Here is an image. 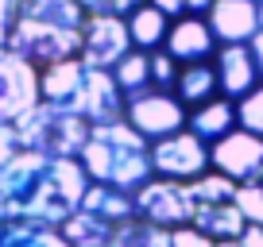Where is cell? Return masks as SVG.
I'll use <instances>...</instances> for the list:
<instances>
[{
  "mask_svg": "<svg viewBox=\"0 0 263 247\" xmlns=\"http://www.w3.org/2000/svg\"><path fill=\"white\" fill-rule=\"evenodd\" d=\"M89 186L93 181L82 158L20 151L0 170V220H35L62 228L82 209Z\"/></svg>",
  "mask_w": 263,
  "mask_h": 247,
  "instance_id": "cell-1",
  "label": "cell"
},
{
  "mask_svg": "<svg viewBox=\"0 0 263 247\" xmlns=\"http://www.w3.org/2000/svg\"><path fill=\"white\" fill-rule=\"evenodd\" d=\"M89 12L82 0H20L8 50L47 70L66 58H82V31Z\"/></svg>",
  "mask_w": 263,
  "mask_h": 247,
  "instance_id": "cell-2",
  "label": "cell"
},
{
  "mask_svg": "<svg viewBox=\"0 0 263 247\" xmlns=\"http://www.w3.org/2000/svg\"><path fill=\"white\" fill-rule=\"evenodd\" d=\"M39 93L47 105L70 108L85 116L93 128L124 120V108H128V97L120 93L112 70H93L82 58H66V62L39 70Z\"/></svg>",
  "mask_w": 263,
  "mask_h": 247,
  "instance_id": "cell-3",
  "label": "cell"
},
{
  "mask_svg": "<svg viewBox=\"0 0 263 247\" xmlns=\"http://www.w3.org/2000/svg\"><path fill=\"white\" fill-rule=\"evenodd\" d=\"M82 166L89 174V181L101 186H116L124 193H140L151 178H155V166H151V139L140 135L128 120L116 123H97L82 151Z\"/></svg>",
  "mask_w": 263,
  "mask_h": 247,
  "instance_id": "cell-4",
  "label": "cell"
},
{
  "mask_svg": "<svg viewBox=\"0 0 263 247\" xmlns=\"http://www.w3.org/2000/svg\"><path fill=\"white\" fill-rule=\"evenodd\" d=\"M16 135L24 151H39V155H54V158H82L85 143L93 135V123L70 108L39 100L31 112L16 120Z\"/></svg>",
  "mask_w": 263,
  "mask_h": 247,
  "instance_id": "cell-5",
  "label": "cell"
},
{
  "mask_svg": "<svg viewBox=\"0 0 263 247\" xmlns=\"http://www.w3.org/2000/svg\"><path fill=\"white\" fill-rule=\"evenodd\" d=\"M151 166H155L159 178L197 181L201 174L213 170V155H209V143L201 139V135H194L190 128H182V132L151 143Z\"/></svg>",
  "mask_w": 263,
  "mask_h": 247,
  "instance_id": "cell-6",
  "label": "cell"
},
{
  "mask_svg": "<svg viewBox=\"0 0 263 247\" xmlns=\"http://www.w3.org/2000/svg\"><path fill=\"white\" fill-rule=\"evenodd\" d=\"M136 216L163 224V228H182L194 224L197 216V197L190 190V181H174V178H151L140 193H136Z\"/></svg>",
  "mask_w": 263,
  "mask_h": 247,
  "instance_id": "cell-7",
  "label": "cell"
},
{
  "mask_svg": "<svg viewBox=\"0 0 263 247\" xmlns=\"http://www.w3.org/2000/svg\"><path fill=\"white\" fill-rule=\"evenodd\" d=\"M124 120H128L140 135H147V139L155 143V139H166V135H174V132L186 128L190 123V108L182 105L174 93L147 89V93H140V97L128 100Z\"/></svg>",
  "mask_w": 263,
  "mask_h": 247,
  "instance_id": "cell-8",
  "label": "cell"
},
{
  "mask_svg": "<svg viewBox=\"0 0 263 247\" xmlns=\"http://www.w3.org/2000/svg\"><path fill=\"white\" fill-rule=\"evenodd\" d=\"M43 100L39 93V66H31L16 50L0 47V120L16 123Z\"/></svg>",
  "mask_w": 263,
  "mask_h": 247,
  "instance_id": "cell-9",
  "label": "cell"
},
{
  "mask_svg": "<svg viewBox=\"0 0 263 247\" xmlns=\"http://www.w3.org/2000/svg\"><path fill=\"white\" fill-rule=\"evenodd\" d=\"M136 50L124 16H89L82 31V62L93 70H112L120 58Z\"/></svg>",
  "mask_w": 263,
  "mask_h": 247,
  "instance_id": "cell-10",
  "label": "cell"
},
{
  "mask_svg": "<svg viewBox=\"0 0 263 247\" xmlns=\"http://www.w3.org/2000/svg\"><path fill=\"white\" fill-rule=\"evenodd\" d=\"M209 155H213V170L229 174L232 181H255L263 166V135L248 128H232L224 139L209 143Z\"/></svg>",
  "mask_w": 263,
  "mask_h": 247,
  "instance_id": "cell-11",
  "label": "cell"
},
{
  "mask_svg": "<svg viewBox=\"0 0 263 247\" xmlns=\"http://www.w3.org/2000/svg\"><path fill=\"white\" fill-rule=\"evenodd\" d=\"M163 50L171 58H178L182 66H186V62H209V58L221 50V39H217L213 24H209L205 16H182V19L171 24Z\"/></svg>",
  "mask_w": 263,
  "mask_h": 247,
  "instance_id": "cell-12",
  "label": "cell"
},
{
  "mask_svg": "<svg viewBox=\"0 0 263 247\" xmlns=\"http://www.w3.org/2000/svg\"><path fill=\"white\" fill-rule=\"evenodd\" d=\"M217 62V77H221V93L232 100H240L244 93H252L263 81L259 66H255V54L248 43H221V50L213 54Z\"/></svg>",
  "mask_w": 263,
  "mask_h": 247,
  "instance_id": "cell-13",
  "label": "cell"
},
{
  "mask_svg": "<svg viewBox=\"0 0 263 247\" xmlns=\"http://www.w3.org/2000/svg\"><path fill=\"white\" fill-rule=\"evenodd\" d=\"M205 19L221 43H252L259 31V0H213Z\"/></svg>",
  "mask_w": 263,
  "mask_h": 247,
  "instance_id": "cell-14",
  "label": "cell"
},
{
  "mask_svg": "<svg viewBox=\"0 0 263 247\" xmlns=\"http://www.w3.org/2000/svg\"><path fill=\"white\" fill-rule=\"evenodd\" d=\"M186 128H190L194 135H201L205 143L224 139L232 128H240V120H236V100L221 93V97L205 100V105L190 108V123H186Z\"/></svg>",
  "mask_w": 263,
  "mask_h": 247,
  "instance_id": "cell-15",
  "label": "cell"
},
{
  "mask_svg": "<svg viewBox=\"0 0 263 247\" xmlns=\"http://www.w3.org/2000/svg\"><path fill=\"white\" fill-rule=\"evenodd\" d=\"M174 97L186 108H197L205 100L221 97V77H217V62H186L178 70V81H174Z\"/></svg>",
  "mask_w": 263,
  "mask_h": 247,
  "instance_id": "cell-16",
  "label": "cell"
},
{
  "mask_svg": "<svg viewBox=\"0 0 263 247\" xmlns=\"http://www.w3.org/2000/svg\"><path fill=\"white\" fill-rule=\"evenodd\" d=\"M82 209L93 213V216H101V220H108V224H124V220L136 216V193H124V190H116V186L93 181L89 190H85Z\"/></svg>",
  "mask_w": 263,
  "mask_h": 247,
  "instance_id": "cell-17",
  "label": "cell"
},
{
  "mask_svg": "<svg viewBox=\"0 0 263 247\" xmlns=\"http://www.w3.org/2000/svg\"><path fill=\"white\" fill-rule=\"evenodd\" d=\"M194 224L213 239H240L248 228V216L236 209V201H217V205H197Z\"/></svg>",
  "mask_w": 263,
  "mask_h": 247,
  "instance_id": "cell-18",
  "label": "cell"
},
{
  "mask_svg": "<svg viewBox=\"0 0 263 247\" xmlns=\"http://www.w3.org/2000/svg\"><path fill=\"white\" fill-rule=\"evenodd\" d=\"M171 24L174 19L171 16H163V12L155 8V4H140V8L128 16V31H132V43H136V50H163V43H166V31H171Z\"/></svg>",
  "mask_w": 263,
  "mask_h": 247,
  "instance_id": "cell-19",
  "label": "cell"
},
{
  "mask_svg": "<svg viewBox=\"0 0 263 247\" xmlns=\"http://www.w3.org/2000/svg\"><path fill=\"white\" fill-rule=\"evenodd\" d=\"M0 247H70L62 228L35 220H0Z\"/></svg>",
  "mask_w": 263,
  "mask_h": 247,
  "instance_id": "cell-20",
  "label": "cell"
},
{
  "mask_svg": "<svg viewBox=\"0 0 263 247\" xmlns=\"http://www.w3.org/2000/svg\"><path fill=\"white\" fill-rule=\"evenodd\" d=\"M112 232H116V224L101 220V216L85 213V209H78V213L62 224V236H66L70 247H108L112 243Z\"/></svg>",
  "mask_w": 263,
  "mask_h": 247,
  "instance_id": "cell-21",
  "label": "cell"
},
{
  "mask_svg": "<svg viewBox=\"0 0 263 247\" xmlns=\"http://www.w3.org/2000/svg\"><path fill=\"white\" fill-rule=\"evenodd\" d=\"M108 247H171V228L147 220V216H132V220L116 224Z\"/></svg>",
  "mask_w": 263,
  "mask_h": 247,
  "instance_id": "cell-22",
  "label": "cell"
},
{
  "mask_svg": "<svg viewBox=\"0 0 263 247\" xmlns=\"http://www.w3.org/2000/svg\"><path fill=\"white\" fill-rule=\"evenodd\" d=\"M112 77H116V85H120V93L128 100L147 93L151 89V54L147 50H132L128 58H120L112 66Z\"/></svg>",
  "mask_w": 263,
  "mask_h": 247,
  "instance_id": "cell-23",
  "label": "cell"
},
{
  "mask_svg": "<svg viewBox=\"0 0 263 247\" xmlns=\"http://www.w3.org/2000/svg\"><path fill=\"white\" fill-rule=\"evenodd\" d=\"M190 190H194L197 205H217V201H232V197H236L240 181H232L229 174H221V170H209V174H201L197 181H190Z\"/></svg>",
  "mask_w": 263,
  "mask_h": 247,
  "instance_id": "cell-24",
  "label": "cell"
},
{
  "mask_svg": "<svg viewBox=\"0 0 263 247\" xmlns=\"http://www.w3.org/2000/svg\"><path fill=\"white\" fill-rule=\"evenodd\" d=\"M236 120H240V128L263 135V81L255 85L252 93H244V97L236 100Z\"/></svg>",
  "mask_w": 263,
  "mask_h": 247,
  "instance_id": "cell-25",
  "label": "cell"
},
{
  "mask_svg": "<svg viewBox=\"0 0 263 247\" xmlns=\"http://www.w3.org/2000/svg\"><path fill=\"white\" fill-rule=\"evenodd\" d=\"M178 70H182V62H178V58H171L166 50H151V89L174 93Z\"/></svg>",
  "mask_w": 263,
  "mask_h": 247,
  "instance_id": "cell-26",
  "label": "cell"
},
{
  "mask_svg": "<svg viewBox=\"0 0 263 247\" xmlns=\"http://www.w3.org/2000/svg\"><path fill=\"white\" fill-rule=\"evenodd\" d=\"M232 201L248 216V224H263V186L259 181H240V190H236Z\"/></svg>",
  "mask_w": 263,
  "mask_h": 247,
  "instance_id": "cell-27",
  "label": "cell"
},
{
  "mask_svg": "<svg viewBox=\"0 0 263 247\" xmlns=\"http://www.w3.org/2000/svg\"><path fill=\"white\" fill-rule=\"evenodd\" d=\"M140 4H147V0H82V8L89 12V16H124V19L140 8Z\"/></svg>",
  "mask_w": 263,
  "mask_h": 247,
  "instance_id": "cell-28",
  "label": "cell"
},
{
  "mask_svg": "<svg viewBox=\"0 0 263 247\" xmlns=\"http://www.w3.org/2000/svg\"><path fill=\"white\" fill-rule=\"evenodd\" d=\"M171 247H217V239L205 236L197 224H182V228H171Z\"/></svg>",
  "mask_w": 263,
  "mask_h": 247,
  "instance_id": "cell-29",
  "label": "cell"
},
{
  "mask_svg": "<svg viewBox=\"0 0 263 247\" xmlns=\"http://www.w3.org/2000/svg\"><path fill=\"white\" fill-rule=\"evenodd\" d=\"M20 135H16V123H4L0 120V170H4V166L12 162V158L20 155Z\"/></svg>",
  "mask_w": 263,
  "mask_h": 247,
  "instance_id": "cell-30",
  "label": "cell"
},
{
  "mask_svg": "<svg viewBox=\"0 0 263 247\" xmlns=\"http://www.w3.org/2000/svg\"><path fill=\"white\" fill-rule=\"evenodd\" d=\"M16 16H20V0H0V47H8Z\"/></svg>",
  "mask_w": 263,
  "mask_h": 247,
  "instance_id": "cell-31",
  "label": "cell"
},
{
  "mask_svg": "<svg viewBox=\"0 0 263 247\" xmlns=\"http://www.w3.org/2000/svg\"><path fill=\"white\" fill-rule=\"evenodd\" d=\"M151 4H155L163 16H171V19H182V16H186V0H151Z\"/></svg>",
  "mask_w": 263,
  "mask_h": 247,
  "instance_id": "cell-32",
  "label": "cell"
},
{
  "mask_svg": "<svg viewBox=\"0 0 263 247\" xmlns=\"http://www.w3.org/2000/svg\"><path fill=\"white\" fill-rule=\"evenodd\" d=\"M240 243L244 247H263V224H248L244 236H240Z\"/></svg>",
  "mask_w": 263,
  "mask_h": 247,
  "instance_id": "cell-33",
  "label": "cell"
},
{
  "mask_svg": "<svg viewBox=\"0 0 263 247\" xmlns=\"http://www.w3.org/2000/svg\"><path fill=\"white\" fill-rule=\"evenodd\" d=\"M213 0H186V16H209Z\"/></svg>",
  "mask_w": 263,
  "mask_h": 247,
  "instance_id": "cell-34",
  "label": "cell"
},
{
  "mask_svg": "<svg viewBox=\"0 0 263 247\" xmlns=\"http://www.w3.org/2000/svg\"><path fill=\"white\" fill-rule=\"evenodd\" d=\"M252 47V54H255V66H259V77H263V31H255V39L248 43Z\"/></svg>",
  "mask_w": 263,
  "mask_h": 247,
  "instance_id": "cell-35",
  "label": "cell"
},
{
  "mask_svg": "<svg viewBox=\"0 0 263 247\" xmlns=\"http://www.w3.org/2000/svg\"><path fill=\"white\" fill-rule=\"evenodd\" d=\"M217 247H244L240 239H217Z\"/></svg>",
  "mask_w": 263,
  "mask_h": 247,
  "instance_id": "cell-36",
  "label": "cell"
},
{
  "mask_svg": "<svg viewBox=\"0 0 263 247\" xmlns=\"http://www.w3.org/2000/svg\"><path fill=\"white\" fill-rule=\"evenodd\" d=\"M259 31H263V0H259Z\"/></svg>",
  "mask_w": 263,
  "mask_h": 247,
  "instance_id": "cell-37",
  "label": "cell"
},
{
  "mask_svg": "<svg viewBox=\"0 0 263 247\" xmlns=\"http://www.w3.org/2000/svg\"><path fill=\"white\" fill-rule=\"evenodd\" d=\"M255 181H259V186H263V166H259V174H255Z\"/></svg>",
  "mask_w": 263,
  "mask_h": 247,
  "instance_id": "cell-38",
  "label": "cell"
}]
</instances>
